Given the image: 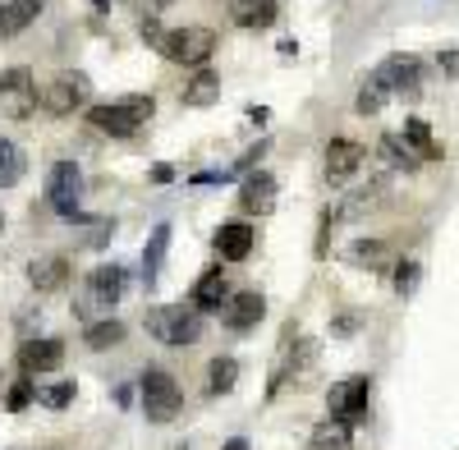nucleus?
Wrapping results in <instances>:
<instances>
[{
	"label": "nucleus",
	"mask_w": 459,
	"mask_h": 450,
	"mask_svg": "<svg viewBox=\"0 0 459 450\" xmlns=\"http://www.w3.org/2000/svg\"><path fill=\"white\" fill-rule=\"evenodd\" d=\"M152 116H157V97L147 92H134V97H120V101H101L88 110V125L97 134H110V138H134Z\"/></svg>",
	"instance_id": "f257e3e1"
},
{
	"label": "nucleus",
	"mask_w": 459,
	"mask_h": 450,
	"mask_svg": "<svg viewBox=\"0 0 459 450\" xmlns=\"http://www.w3.org/2000/svg\"><path fill=\"white\" fill-rule=\"evenodd\" d=\"M147 335H152L157 345L188 350V345H198V335H203V313H198V308H184V304L147 308Z\"/></svg>",
	"instance_id": "f03ea898"
},
{
	"label": "nucleus",
	"mask_w": 459,
	"mask_h": 450,
	"mask_svg": "<svg viewBox=\"0 0 459 450\" xmlns=\"http://www.w3.org/2000/svg\"><path fill=\"white\" fill-rule=\"evenodd\" d=\"M138 395H143V414L147 423H175L179 409H184V391L170 377L166 368H147L138 377Z\"/></svg>",
	"instance_id": "7ed1b4c3"
},
{
	"label": "nucleus",
	"mask_w": 459,
	"mask_h": 450,
	"mask_svg": "<svg viewBox=\"0 0 459 450\" xmlns=\"http://www.w3.org/2000/svg\"><path fill=\"white\" fill-rule=\"evenodd\" d=\"M170 65H207L212 51H216V32L203 28V23H184L175 32H166V42L157 47Z\"/></svg>",
	"instance_id": "20e7f679"
},
{
	"label": "nucleus",
	"mask_w": 459,
	"mask_h": 450,
	"mask_svg": "<svg viewBox=\"0 0 459 450\" xmlns=\"http://www.w3.org/2000/svg\"><path fill=\"white\" fill-rule=\"evenodd\" d=\"M368 395H372V377H344V382H335L331 386V395H326V409H331V419H344V423H363V414H368Z\"/></svg>",
	"instance_id": "39448f33"
},
{
	"label": "nucleus",
	"mask_w": 459,
	"mask_h": 450,
	"mask_svg": "<svg viewBox=\"0 0 459 450\" xmlns=\"http://www.w3.org/2000/svg\"><path fill=\"white\" fill-rule=\"evenodd\" d=\"M372 79L386 88V92H404V97H418L428 83V69L418 65L413 56H391V60H381Z\"/></svg>",
	"instance_id": "423d86ee"
},
{
	"label": "nucleus",
	"mask_w": 459,
	"mask_h": 450,
	"mask_svg": "<svg viewBox=\"0 0 459 450\" xmlns=\"http://www.w3.org/2000/svg\"><path fill=\"white\" fill-rule=\"evenodd\" d=\"M79 194H83V175L74 161H56L51 175H47V203L60 212V216H79Z\"/></svg>",
	"instance_id": "0eeeda50"
},
{
	"label": "nucleus",
	"mask_w": 459,
	"mask_h": 450,
	"mask_svg": "<svg viewBox=\"0 0 459 450\" xmlns=\"http://www.w3.org/2000/svg\"><path fill=\"white\" fill-rule=\"evenodd\" d=\"M83 97H88V79H83V74H60L56 83L37 88V106H42L47 116H74V110L83 106Z\"/></svg>",
	"instance_id": "6e6552de"
},
{
	"label": "nucleus",
	"mask_w": 459,
	"mask_h": 450,
	"mask_svg": "<svg viewBox=\"0 0 459 450\" xmlns=\"http://www.w3.org/2000/svg\"><path fill=\"white\" fill-rule=\"evenodd\" d=\"M0 101H5V116H14V120L37 110V83H32L28 65H14V69L0 74Z\"/></svg>",
	"instance_id": "1a4fd4ad"
},
{
	"label": "nucleus",
	"mask_w": 459,
	"mask_h": 450,
	"mask_svg": "<svg viewBox=\"0 0 459 450\" xmlns=\"http://www.w3.org/2000/svg\"><path fill=\"white\" fill-rule=\"evenodd\" d=\"M125 285H129V272L120 262H101L97 272H88V299L97 308H115L125 299Z\"/></svg>",
	"instance_id": "9d476101"
},
{
	"label": "nucleus",
	"mask_w": 459,
	"mask_h": 450,
	"mask_svg": "<svg viewBox=\"0 0 459 450\" xmlns=\"http://www.w3.org/2000/svg\"><path fill=\"white\" fill-rule=\"evenodd\" d=\"M368 161V147L354 143V138H331L326 143V179L331 184H344L350 175H359V166Z\"/></svg>",
	"instance_id": "9b49d317"
},
{
	"label": "nucleus",
	"mask_w": 459,
	"mask_h": 450,
	"mask_svg": "<svg viewBox=\"0 0 459 450\" xmlns=\"http://www.w3.org/2000/svg\"><path fill=\"white\" fill-rule=\"evenodd\" d=\"M276 175H266V170H253V175H244V184H239V207H244V216H266V212H276Z\"/></svg>",
	"instance_id": "f8f14e48"
},
{
	"label": "nucleus",
	"mask_w": 459,
	"mask_h": 450,
	"mask_svg": "<svg viewBox=\"0 0 459 450\" xmlns=\"http://www.w3.org/2000/svg\"><path fill=\"white\" fill-rule=\"evenodd\" d=\"M266 317V299L257 290H239V294H230V304L221 308V322L230 331H253L257 322Z\"/></svg>",
	"instance_id": "ddd939ff"
},
{
	"label": "nucleus",
	"mask_w": 459,
	"mask_h": 450,
	"mask_svg": "<svg viewBox=\"0 0 459 450\" xmlns=\"http://www.w3.org/2000/svg\"><path fill=\"white\" fill-rule=\"evenodd\" d=\"M65 363V341H23L19 345V368L28 372V377H37V372H56Z\"/></svg>",
	"instance_id": "4468645a"
},
{
	"label": "nucleus",
	"mask_w": 459,
	"mask_h": 450,
	"mask_svg": "<svg viewBox=\"0 0 459 450\" xmlns=\"http://www.w3.org/2000/svg\"><path fill=\"white\" fill-rule=\"evenodd\" d=\"M225 304H230L225 272H203L194 281V290H188V308H198V313H221Z\"/></svg>",
	"instance_id": "2eb2a0df"
},
{
	"label": "nucleus",
	"mask_w": 459,
	"mask_h": 450,
	"mask_svg": "<svg viewBox=\"0 0 459 450\" xmlns=\"http://www.w3.org/2000/svg\"><path fill=\"white\" fill-rule=\"evenodd\" d=\"M253 244H257V235H253V225H244V221H230V225H221V230H216L221 262H244L253 253Z\"/></svg>",
	"instance_id": "dca6fc26"
},
{
	"label": "nucleus",
	"mask_w": 459,
	"mask_h": 450,
	"mask_svg": "<svg viewBox=\"0 0 459 450\" xmlns=\"http://www.w3.org/2000/svg\"><path fill=\"white\" fill-rule=\"evenodd\" d=\"M69 272H74V267H69V257L56 253V257H37L32 267H28V281H32L37 294H56V290L69 285Z\"/></svg>",
	"instance_id": "f3484780"
},
{
	"label": "nucleus",
	"mask_w": 459,
	"mask_h": 450,
	"mask_svg": "<svg viewBox=\"0 0 459 450\" xmlns=\"http://www.w3.org/2000/svg\"><path fill=\"white\" fill-rule=\"evenodd\" d=\"M230 19H235L239 28L262 32V28H272L281 19V5L276 0H230Z\"/></svg>",
	"instance_id": "a211bd4d"
},
{
	"label": "nucleus",
	"mask_w": 459,
	"mask_h": 450,
	"mask_svg": "<svg viewBox=\"0 0 459 450\" xmlns=\"http://www.w3.org/2000/svg\"><path fill=\"white\" fill-rule=\"evenodd\" d=\"M42 5L47 0H5V5H0V37H19L23 28H32Z\"/></svg>",
	"instance_id": "6ab92c4d"
},
{
	"label": "nucleus",
	"mask_w": 459,
	"mask_h": 450,
	"mask_svg": "<svg viewBox=\"0 0 459 450\" xmlns=\"http://www.w3.org/2000/svg\"><path fill=\"white\" fill-rule=\"evenodd\" d=\"M308 450H354V423L344 419H322L308 437Z\"/></svg>",
	"instance_id": "aec40b11"
},
{
	"label": "nucleus",
	"mask_w": 459,
	"mask_h": 450,
	"mask_svg": "<svg viewBox=\"0 0 459 450\" xmlns=\"http://www.w3.org/2000/svg\"><path fill=\"white\" fill-rule=\"evenodd\" d=\"M179 101H184V106H194V110L216 106V101H221V79H216L212 69H198L194 79H188V83L179 88Z\"/></svg>",
	"instance_id": "412c9836"
},
{
	"label": "nucleus",
	"mask_w": 459,
	"mask_h": 450,
	"mask_svg": "<svg viewBox=\"0 0 459 450\" xmlns=\"http://www.w3.org/2000/svg\"><path fill=\"white\" fill-rule=\"evenodd\" d=\"M377 157L386 161L391 170H418L423 166V157L413 152V147L400 138V134H381V143H377Z\"/></svg>",
	"instance_id": "4be33fe9"
},
{
	"label": "nucleus",
	"mask_w": 459,
	"mask_h": 450,
	"mask_svg": "<svg viewBox=\"0 0 459 450\" xmlns=\"http://www.w3.org/2000/svg\"><path fill=\"white\" fill-rule=\"evenodd\" d=\"M166 253H170V225H157V230H152V239H147V248H143V281H147V285H157Z\"/></svg>",
	"instance_id": "5701e85b"
},
{
	"label": "nucleus",
	"mask_w": 459,
	"mask_h": 450,
	"mask_svg": "<svg viewBox=\"0 0 459 450\" xmlns=\"http://www.w3.org/2000/svg\"><path fill=\"white\" fill-rule=\"evenodd\" d=\"M350 262L354 267H368V272H381V267H391V244L386 239H359V244H350Z\"/></svg>",
	"instance_id": "b1692460"
},
{
	"label": "nucleus",
	"mask_w": 459,
	"mask_h": 450,
	"mask_svg": "<svg viewBox=\"0 0 459 450\" xmlns=\"http://www.w3.org/2000/svg\"><path fill=\"white\" fill-rule=\"evenodd\" d=\"M400 138H404V143H409L423 161H437V157H441V143L432 138L428 120H418V116H413V120H404V134H400Z\"/></svg>",
	"instance_id": "393cba45"
},
{
	"label": "nucleus",
	"mask_w": 459,
	"mask_h": 450,
	"mask_svg": "<svg viewBox=\"0 0 459 450\" xmlns=\"http://www.w3.org/2000/svg\"><path fill=\"white\" fill-rule=\"evenodd\" d=\"M235 382H239V363L230 359V354H221V359L207 363V395H230V391H235Z\"/></svg>",
	"instance_id": "a878e982"
},
{
	"label": "nucleus",
	"mask_w": 459,
	"mask_h": 450,
	"mask_svg": "<svg viewBox=\"0 0 459 450\" xmlns=\"http://www.w3.org/2000/svg\"><path fill=\"white\" fill-rule=\"evenodd\" d=\"M28 161H23V147L10 143V138H0V189H14V184L23 179Z\"/></svg>",
	"instance_id": "bb28decb"
},
{
	"label": "nucleus",
	"mask_w": 459,
	"mask_h": 450,
	"mask_svg": "<svg viewBox=\"0 0 459 450\" xmlns=\"http://www.w3.org/2000/svg\"><path fill=\"white\" fill-rule=\"evenodd\" d=\"M83 345H88V350H115V345H125V322H115V317L92 322V326L83 331Z\"/></svg>",
	"instance_id": "cd10ccee"
},
{
	"label": "nucleus",
	"mask_w": 459,
	"mask_h": 450,
	"mask_svg": "<svg viewBox=\"0 0 459 450\" xmlns=\"http://www.w3.org/2000/svg\"><path fill=\"white\" fill-rule=\"evenodd\" d=\"M386 88H381L377 79H363V88H359V97H354V110H359V116H377V110L381 106H386Z\"/></svg>",
	"instance_id": "c85d7f7f"
},
{
	"label": "nucleus",
	"mask_w": 459,
	"mask_h": 450,
	"mask_svg": "<svg viewBox=\"0 0 459 450\" xmlns=\"http://www.w3.org/2000/svg\"><path fill=\"white\" fill-rule=\"evenodd\" d=\"M74 400V382H51V386H37V404L47 409H65Z\"/></svg>",
	"instance_id": "c756f323"
},
{
	"label": "nucleus",
	"mask_w": 459,
	"mask_h": 450,
	"mask_svg": "<svg viewBox=\"0 0 459 450\" xmlns=\"http://www.w3.org/2000/svg\"><path fill=\"white\" fill-rule=\"evenodd\" d=\"M32 400H37V382H14L10 395H5V409H10V414H19V409H28Z\"/></svg>",
	"instance_id": "7c9ffc66"
},
{
	"label": "nucleus",
	"mask_w": 459,
	"mask_h": 450,
	"mask_svg": "<svg viewBox=\"0 0 459 450\" xmlns=\"http://www.w3.org/2000/svg\"><path fill=\"white\" fill-rule=\"evenodd\" d=\"M391 272H395V294L404 299V294H413L418 272H423V267H418V262H400V267H391Z\"/></svg>",
	"instance_id": "2f4dec72"
},
{
	"label": "nucleus",
	"mask_w": 459,
	"mask_h": 450,
	"mask_svg": "<svg viewBox=\"0 0 459 450\" xmlns=\"http://www.w3.org/2000/svg\"><path fill=\"white\" fill-rule=\"evenodd\" d=\"M138 37H143V42H152V47H161V42H166V28H161V19H157V14H143Z\"/></svg>",
	"instance_id": "473e14b6"
},
{
	"label": "nucleus",
	"mask_w": 459,
	"mask_h": 450,
	"mask_svg": "<svg viewBox=\"0 0 459 450\" xmlns=\"http://www.w3.org/2000/svg\"><path fill=\"white\" fill-rule=\"evenodd\" d=\"M359 322H363V313H340V317L331 322V335H354Z\"/></svg>",
	"instance_id": "72a5a7b5"
},
{
	"label": "nucleus",
	"mask_w": 459,
	"mask_h": 450,
	"mask_svg": "<svg viewBox=\"0 0 459 450\" xmlns=\"http://www.w3.org/2000/svg\"><path fill=\"white\" fill-rule=\"evenodd\" d=\"M441 69L450 74V79H459V51H441Z\"/></svg>",
	"instance_id": "f704fd0d"
},
{
	"label": "nucleus",
	"mask_w": 459,
	"mask_h": 450,
	"mask_svg": "<svg viewBox=\"0 0 459 450\" xmlns=\"http://www.w3.org/2000/svg\"><path fill=\"white\" fill-rule=\"evenodd\" d=\"M170 179H175L170 166H152V184H170Z\"/></svg>",
	"instance_id": "c9c22d12"
},
{
	"label": "nucleus",
	"mask_w": 459,
	"mask_h": 450,
	"mask_svg": "<svg viewBox=\"0 0 459 450\" xmlns=\"http://www.w3.org/2000/svg\"><path fill=\"white\" fill-rule=\"evenodd\" d=\"M266 116H272V110H266V106H248V120H253V125H262Z\"/></svg>",
	"instance_id": "e433bc0d"
},
{
	"label": "nucleus",
	"mask_w": 459,
	"mask_h": 450,
	"mask_svg": "<svg viewBox=\"0 0 459 450\" xmlns=\"http://www.w3.org/2000/svg\"><path fill=\"white\" fill-rule=\"evenodd\" d=\"M221 450H253V446H248V441H244V437H230V441H225V446H221Z\"/></svg>",
	"instance_id": "4c0bfd02"
},
{
	"label": "nucleus",
	"mask_w": 459,
	"mask_h": 450,
	"mask_svg": "<svg viewBox=\"0 0 459 450\" xmlns=\"http://www.w3.org/2000/svg\"><path fill=\"white\" fill-rule=\"evenodd\" d=\"M143 5H147V14H152V10H161V5H170V0H143Z\"/></svg>",
	"instance_id": "58836bf2"
},
{
	"label": "nucleus",
	"mask_w": 459,
	"mask_h": 450,
	"mask_svg": "<svg viewBox=\"0 0 459 450\" xmlns=\"http://www.w3.org/2000/svg\"><path fill=\"white\" fill-rule=\"evenodd\" d=\"M0 230H5V216H0Z\"/></svg>",
	"instance_id": "ea45409f"
}]
</instances>
